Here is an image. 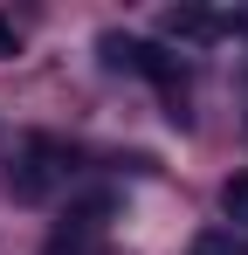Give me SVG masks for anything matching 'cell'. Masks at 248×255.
I'll use <instances>...</instances> for the list:
<instances>
[{"instance_id": "52a82bcc", "label": "cell", "mask_w": 248, "mask_h": 255, "mask_svg": "<svg viewBox=\"0 0 248 255\" xmlns=\"http://www.w3.org/2000/svg\"><path fill=\"white\" fill-rule=\"evenodd\" d=\"M41 255H83V242H69V235H55V242H48Z\"/></svg>"}, {"instance_id": "5b68a950", "label": "cell", "mask_w": 248, "mask_h": 255, "mask_svg": "<svg viewBox=\"0 0 248 255\" xmlns=\"http://www.w3.org/2000/svg\"><path fill=\"white\" fill-rule=\"evenodd\" d=\"M221 207H228V221H242V228H248V172H235V179L221 186Z\"/></svg>"}, {"instance_id": "3957f363", "label": "cell", "mask_w": 248, "mask_h": 255, "mask_svg": "<svg viewBox=\"0 0 248 255\" xmlns=\"http://www.w3.org/2000/svg\"><path fill=\"white\" fill-rule=\"evenodd\" d=\"M165 35H186V42H207V35H221V14H200V7H179V14H165Z\"/></svg>"}, {"instance_id": "7a4b0ae2", "label": "cell", "mask_w": 248, "mask_h": 255, "mask_svg": "<svg viewBox=\"0 0 248 255\" xmlns=\"http://www.w3.org/2000/svg\"><path fill=\"white\" fill-rule=\"evenodd\" d=\"M104 62H111V69H138V76H172V69H165L159 62V48L152 42H131V35H104Z\"/></svg>"}, {"instance_id": "6da1fadb", "label": "cell", "mask_w": 248, "mask_h": 255, "mask_svg": "<svg viewBox=\"0 0 248 255\" xmlns=\"http://www.w3.org/2000/svg\"><path fill=\"white\" fill-rule=\"evenodd\" d=\"M55 179H62V159H55V145H48V138H35V145H28V166L14 172V193H21V200H41Z\"/></svg>"}, {"instance_id": "277c9868", "label": "cell", "mask_w": 248, "mask_h": 255, "mask_svg": "<svg viewBox=\"0 0 248 255\" xmlns=\"http://www.w3.org/2000/svg\"><path fill=\"white\" fill-rule=\"evenodd\" d=\"M193 255H248V235H235V228H207L200 242H193Z\"/></svg>"}, {"instance_id": "8992f818", "label": "cell", "mask_w": 248, "mask_h": 255, "mask_svg": "<svg viewBox=\"0 0 248 255\" xmlns=\"http://www.w3.org/2000/svg\"><path fill=\"white\" fill-rule=\"evenodd\" d=\"M0 55H21V28H14L7 14H0Z\"/></svg>"}]
</instances>
